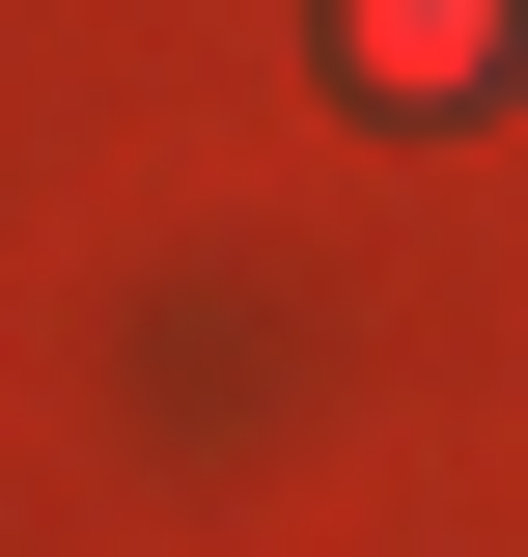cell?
Masks as SVG:
<instances>
[{
  "mask_svg": "<svg viewBox=\"0 0 528 557\" xmlns=\"http://www.w3.org/2000/svg\"><path fill=\"white\" fill-rule=\"evenodd\" d=\"M362 84H390V112H473V84H501V0H362Z\"/></svg>",
  "mask_w": 528,
  "mask_h": 557,
  "instance_id": "obj_1",
  "label": "cell"
}]
</instances>
